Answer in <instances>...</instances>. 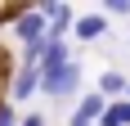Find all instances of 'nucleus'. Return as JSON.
Listing matches in <instances>:
<instances>
[{
	"label": "nucleus",
	"mask_w": 130,
	"mask_h": 126,
	"mask_svg": "<svg viewBox=\"0 0 130 126\" xmlns=\"http://www.w3.org/2000/svg\"><path fill=\"white\" fill-rule=\"evenodd\" d=\"M81 90V63H63V68H50V72H40V95L45 99H72Z\"/></svg>",
	"instance_id": "nucleus-1"
},
{
	"label": "nucleus",
	"mask_w": 130,
	"mask_h": 126,
	"mask_svg": "<svg viewBox=\"0 0 130 126\" xmlns=\"http://www.w3.org/2000/svg\"><path fill=\"white\" fill-rule=\"evenodd\" d=\"M9 32H13V41L27 50V45H40V41H45L50 23H45V14H40L36 5H31V9H23L18 18H13V27H9Z\"/></svg>",
	"instance_id": "nucleus-2"
},
{
	"label": "nucleus",
	"mask_w": 130,
	"mask_h": 126,
	"mask_svg": "<svg viewBox=\"0 0 130 126\" xmlns=\"http://www.w3.org/2000/svg\"><path fill=\"white\" fill-rule=\"evenodd\" d=\"M18 122H23V117L13 113V104L5 99V104H0V126H18Z\"/></svg>",
	"instance_id": "nucleus-10"
},
{
	"label": "nucleus",
	"mask_w": 130,
	"mask_h": 126,
	"mask_svg": "<svg viewBox=\"0 0 130 126\" xmlns=\"http://www.w3.org/2000/svg\"><path fill=\"white\" fill-rule=\"evenodd\" d=\"M0 104H5V95H0Z\"/></svg>",
	"instance_id": "nucleus-12"
},
{
	"label": "nucleus",
	"mask_w": 130,
	"mask_h": 126,
	"mask_svg": "<svg viewBox=\"0 0 130 126\" xmlns=\"http://www.w3.org/2000/svg\"><path fill=\"white\" fill-rule=\"evenodd\" d=\"M18 14H23V5H0V27H13Z\"/></svg>",
	"instance_id": "nucleus-9"
},
{
	"label": "nucleus",
	"mask_w": 130,
	"mask_h": 126,
	"mask_svg": "<svg viewBox=\"0 0 130 126\" xmlns=\"http://www.w3.org/2000/svg\"><path fill=\"white\" fill-rule=\"evenodd\" d=\"M126 90H130V81H126L121 72H112V68L99 77V95H103L108 104H112V99H126Z\"/></svg>",
	"instance_id": "nucleus-6"
},
{
	"label": "nucleus",
	"mask_w": 130,
	"mask_h": 126,
	"mask_svg": "<svg viewBox=\"0 0 130 126\" xmlns=\"http://www.w3.org/2000/svg\"><path fill=\"white\" fill-rule=\"evenodd\" d=\"M18 126H45V117H40V113H27V117H23Z\"/></svg>",
	"instance_id": "nucleus-11"
},
{
	"label": "nucleus",
	"mask_w": 130,
	"mask_h": 126,
	"mask_svg": "<svg viewBox=\"0 0 130 126\" xmlns=\"http://www.w3.org/2000/svg\"><path fill=\"white\" fill-rule=\"evenodd\" d=\"M126 99H130V90H126Z\"/></svg>",
	"instance_id": "nucleus-13"
},
{
	"label": "nucleus",
	"mask_w": 130,
	"mask_h": 126,
	"mask_svg": "<svg viewBox=\"0 0 130 126\" xmlns=\"http://www.w3.org/2000/svg\"><path fill=\"white\" fill-rule=\"evenodd\" d=\"M40 90V68H13V77H9V104H23V99H31Z\"/></svg>",
	"instance_id": "nucleus-3"
},
{
	"label": "nucleus",
	"mask_w": 130,
	"mask_h": 126,
	"mask_svg": "<svg viewBox=\"0 0 130 126\" xmlns=\"http://www.w3.org/2000/svg\"><path fill=\"white\" fill-rule=\"evenodd\" d=\"M99 126H130V99H112L108 113L99 117Z\"/></svg>",
	"instance_id": "nucleus-7"
},
{
	"label": "nucleus",
	"mask_w": 130,
	"mask_h": 126,
	"mask_svg": "<svg viewBox=\"0 0 130 126\" xmlns=\"http://www.w3.org/2000/svg\"><path fill=\"white\" fill-rule=\"evenodd\" d=\"M72 113H76V117H85V122H94V126H99V117L108 113V99H103V95H99V90H90V95H81V104H76V108H72Z\"/></svg>",
	"instance_id": "nucleus-5"
},
{
	"label": "nucleus",
	"mask_w": 130,
	"mask_h": 126,
	"mask_svg": "<svg viewBox=\"0 0 130 126\" xmlns=\"http://www.w3.org/2000/svg\"><path fill=\"white\" fill-rule=\"evenodd\" d=\"M72 36H76V41H85V45L103 41V36H108V18H103V14H81L76 23H72Z\"/></svg>",
	"instance_id": "nucleus-4"
},
{
	"label": "nucleus",
	"mask_w": 130,
	"mask_h": 126,
	"mask_svg": "<svg viewBox=\"0 0 130 126\" xmlns=\"http://www.w3.org/2000/svg\"><path fill=\"white\" fill-rule=\"evenodd\" d=\"M130 14V0H103V18H126Z\"/></svg>",
	"instance_id": "nucleus-8"
}]
</instances>
